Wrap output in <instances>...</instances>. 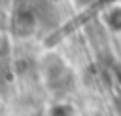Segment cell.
I'll return each instance as SVG.
<instances>
[{"instance_id": "obj_3", "label": "cell", "mask_w": 121, "mask_h": 116, "mask_svg": "<svg viewBox=\"0 0 121 116\" xmlns=\"http://www.w3.org/2000/svg\"><path fill=\"white\" fill-rule=\"evenodd\" d=\"M49 116H76V108L70 103H57L49 108Z\"/></svg>"}, {"instance_id": "obj_2", "label": "cell", "mask_w": 121, "mask_h": 116, "mask_svg": "<svg viewBox=\"0 0 121 116\" xmlns=\"http://www.w3.org/2000/svg\"><path fill=\"white\" fill-rule=\"evenodd\" d=\"M104 25L112 32H121V6H112L104 11Z\"/></svg>"}, {"instance_id": "obj_1", "label": "cell", "mask_w": 121, "mask_h": 116, "mask_svg": "<svg viewBox=\"0 0 121 116\" xmlns=\"http://www.w3.org/2000/svg\"><path fill=\"white\" fill-rule=\"evenodd\" d=\"M36 27H38V19L34 15V11L30 10H19L15 15H13V21H11V30L13 34H17L19 38H28L36 32Z\"/></svg>"}, {"instance_id": "obj_4", "label": "cell", "mask_w": 121, "mask_h": 116, "mask_svg": "<svg viewBox=\"0 0 121 116\" xmlns=\"http://www.w3.org/2000/svg\"><path fill=\"white\" fill-rule=\"evenodd\" d=\"M9 53V36L6 30L0 29V59H4Z\"/></svg>"}, {"instance_id": "obj_5", "label": "cell", "mask_w": 121, "mask_h": 116, "mask_svg": "<svg viewBox=\"0 0 121 116\" xmlns=\"http://www.w3.org/2000/svg\"><path fill=\"white\" fill-rule=\"evenodd\" d=\"M113 80H115V84L121 87V61L113 65Z\"/></svg>"}]
</instances>
